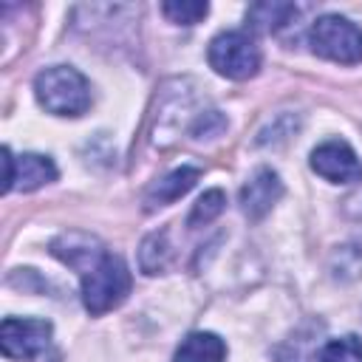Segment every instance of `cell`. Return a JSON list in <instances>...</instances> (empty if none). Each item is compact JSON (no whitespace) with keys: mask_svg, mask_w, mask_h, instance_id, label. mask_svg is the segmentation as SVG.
<instances>
[{"mask_svg":"<svg viewBox=\"0 0 362 362\" xmlns=\"http://www.w3.org/2000/svg\"><path fill=\"white\" fill-rule=\"evenodd\" d=\"M130 272L119 255L105 252L85 274H82V303L85 308L99 317L105 311H113L116 305L124 303L130 294Z\"/></svg>","mask_w":362,"mask_h":362,"instance_id":"obj_2","label":"cell"},{"mask_svg":"<svg viewBox=\"0 0 362 362\" xmlns=\"http://www.w3.org/2000/svg\"><path fill=\"white\" fill-rule=\"evenodd\" d=\"M37 102L54 116H82L90 107L88 79L68 65H54L37 74L34 79Z\"/></svg>","mask_w":362,"mask_h":362,"instance_id":"obj_1","label":"cell"},{"mask_svg":"<svg viewBox=\"0 0 362 362\" xmlns=\"http://www.w3.org/2000/svg\"><path fill=\"white\" fill-rule=\"evenodd\" d=\"M345 215H348V218L362 229V184H359V187L345 198Z\"/></svg>","mask_w":362,"mask_h":362,"instance_id":"obj_19","label":"cell"},{"mask_svg":"<svg viewBox=\"0 0 362 362\" xmlns=\"http://www.w3.org/2000/svg\"><path fill=\"white\" fill-rule=\"evenodd\" d=\"M201 178V170L198 167H178L173 173H167L164 178H158L156 184H150L147 195H144V204L147 209H156V206H167L173 201H178L181 195H187L195 181Z\"/></svg>","mask_w":362,"mask_h":362,"instance_id":"obj_9","label":"cell"},{"mask_svg":"<svg viewBox=\"0 0 362 362\" xmlns=\"http://www.w3.org/2000/svg\"><path fill=\"white\" fill-rule=\"evenodd\" d=\"M209 65L226 79H249L260 68V48L246 31H223L209 42Z\"/></svg>","mask_w":362,"mask_h":362,"instance_id":"obj_4","label":"cell"},{"mask_svg":"<svg viewBox=\"0 0 362 362\" xmlns=\"http://www.w3.org/2000/svg\"><path fill=\"white\" fill-rule=\"evenodd\" d=\"M311 51L322 59L356 65L362 62V28L339 14H325L311 25Z\"/></svg>","mask_w":362,"mask_h":362,"instance_id":"obj_3","label":"cell"},{"mask_svg":"<svg viewBox=\"0 0 362 362\" xmlns=\"http://www.w3.org/2000/svg\"><path fill=\"white\" fill-rule=\"evenodd\" d=\"M320 362H362V339L348 334V337L322 342Z\"/></svg>","mask_w":362,"mask_h":362,"instance_id":"obj_15","label":"cell"},{"mask_svg":"<svg viewBox=\"0 0 362 362\" xmlns=\"http://www.w3.org/2000/svg\"><path fill=\"white\" fill-rule=\"evenodd\" d=\"M283 195V181L274 170L269 167H260L240 189V206L246 212V218L252 221H260Z\"/></svg>","mask_w":362,"mask_h":362,"instance_id":"obj_7","label":"cell"},{"mask_svg":"<svg viewBox=\"0 0 362 362\" xmlns=\"http://www.w3.org/2000/svg\"><path fill=\"white\" fill-rule=\"evenodd\" d=\"M291 17H297V6H291V3H255L246 11V23L263 34L280 31L283 25L291 23Z\"/></svg>","mask_w":362,"mask_h":362,"instance_id":"obj_13","label":"cell"},{"mask_svg":"<svg viewBox=\"0 0 362 362\" xmlns=\"http://www.w3.org/2000/svg\"><path fill=\"white\" fill-rule=\"evenodd\" d=\"M161 11L170 23H178V25H195L206 17L209 11V3H201V0H167L161 3Z\"/></svg>","mask_w":362,"mask_h":362,"instance_id":"obj_16","label":"cell"},{"mask_svg":"<svg viewBox=\"0 0 362 362\" xmlns=\"http://www.w3.org/2000/svg\"><path fill=\"white\" fill-rule=\"evenodd\" d=\"M223 206H226V195H223L221 189H209V192H204V195L192 204V212H189L187 223H189V226H206L209 221H215V218L223 212Z\"/></svg>","mask_w":362,"mask_h":362,"instance_id":"obj_17","label":"cell"},{"mask_svg":"<svg viewBox=\"0 0 362 362\" xmlns=\"http://www.w3.org/2000/svg\"><path fill=\"white\" fill-rule=\"evenodd\" d=\"M51 255H57L62 263H68L71 269H76L79 274H85L102 255V243L90 235H82V232H65L59 235L57 240H51Z\"/></svg>","mask_w":362,"mask_h":362,"instance_id":"obj_8","label":"cell"},{"mask_svg":"<svg viewBox=\"0 0 362 362\" xmlns=\"http://www.w3.org/2000/svg\"><path fill=\"white\" fill-rule=\"evenodd\" d=\"M51 339V322L48 320H23V317H6L0 325V345L8 359L31 362L37 359Z\"/></svg>","mask_w":362,"mask_h":362,"instance_id":"obj_5","label":"cell"},{"mask_svg":"<svg viewBox=\"0 0 362 362\" xmlns=\"http://www.w3.org/2000/svg\"><path fill=\"white\" fill-rule=\"evenodd\" d=\"M170 263V243H167V232H153L141 240L139 249V266L144 274H158L164 272Z\"/></svg>","mask_w":362,"mask_h":362,"instance_id":"obj_14","label":"cell"},{"mask_svg":"<svg viewBox=\"0 0 362 362\" xmlns=\"http://www.w3.org/2000/svg\"><path fill=\"white\" fill-rule=\"evenodd\" d=\"M3 167H6V175H3V192H11L14 189V156L8 147H3Z\"/></svg>","mask_w":362,"mask_h":362,"instance_id":"obj_20","label":"cell"},{"mask_svg":"<svg viewBox=\"0 0 362 362\" xmlns=\"http://www.w3.org/2000/svg\"><path fill=\"white\" fill-rule=\"evenodd\" d=\"M322 325L311 322L305 328H300L277 354L280 362H320V351H322V342H320V334Z\"/></svg>","mask_w":362,"mask_h":362,"instance_id":"obj_12","label":"cell"},{"mask_svg":"<svg viewBox=\"0 0 362 362\" xmlns=\"http://www.w3.org/2000/svg\"><path fill=\"white\" fill-rule=\"evenodd\" d=\"M226 359V345L218 334L209 331H192L189 337L181 339L173 362H223Z\"/></svg>","mask_w":362,"mask_h":362,"instance_id":"obj_11","label":"cell"},{"mask_svg":"<svg viewBox=\"0 0 362 362\" xmlns=\"http://www.w3.org/2000/svg\"><path fill=\"white\" fill-rule=\"evenodd\" d=\"M223 130H226V116H223L221 110H206V113H201V116L195 119V124H192V139H198V141L215 139V136H221Z\"/></svg>","mask_w":362,"mask_h":362,"instance_id":"obj_18","label":"cell"},{"mask_svg":"<svg viewBox=\"0 0 362 362\" xmlns=\"http://www.w3.org/2000/svg\"><path fill=\"white\" fill-rule=\"evenodd\" d=\"M311 170L334 184H348V181H359L362 178V164L356 158V153L345 144V141H322L320 147H314L311 153Z\"/></svg>","mask_w":362,"mask_h":362,"instance_id":"obj_6","label":"cell"},{"mask_svg":"<svg viewBox=\"0 0 362 362\" xmlns=\"http://www.w3.org/2000/svg\"><path fill=\"white\" fill-rule=\"evenodd\" d=\"M54 178H57V167L48 156L23 153L20 158H14V189L31 192V189H40V187L51 184Z\"/></svg>","mask_w":362,"mask_h":362,"instance_id":"obj_10","label":"cell"}]
</instances>
